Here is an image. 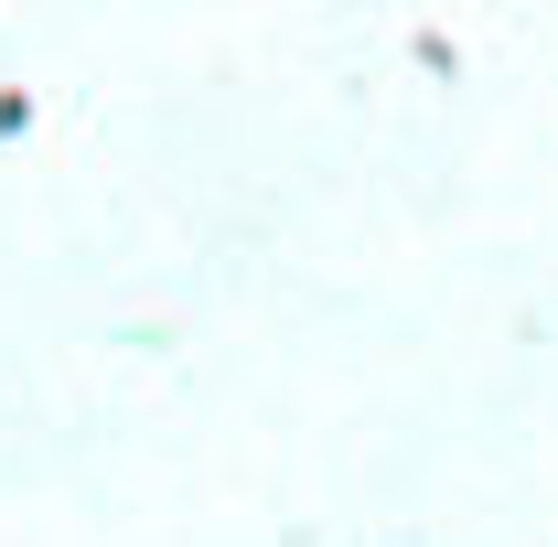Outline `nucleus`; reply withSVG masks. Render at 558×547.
Listing matches in <instances>:
<instances>
[]
</instances>
